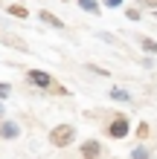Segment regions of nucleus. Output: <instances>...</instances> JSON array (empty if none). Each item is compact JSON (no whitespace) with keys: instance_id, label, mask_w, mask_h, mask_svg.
<instances>
[{"instance_id":"1","label":"nucleus","mask_w":157,"mask_h":159,"mask_svg":"<svg viewBox=\"0 0 157 159\" xmlns=\"http://www.w3.org/2000/svg\"><path fill=\"white\" fill-rule=\"evenodd\" d=\"M47 139H50L52 148H70L73 142H76V127L67 125V121H61V125L50 127V136Z\"/></svg>"},{"instance_id":"2","label":"nucleus","mask_w":157,"mask_h":159,"mask_svg":"<svg viewBox=\"0 0 157 159\" xmlns=\"http://www.w3.org/2000/svg\"><path fill=\"white\" fill-rule=\"evenodd\" d=\"M128 133H131V121H128V116H116L108 125V136L110 139H125Z\"/></svg>"},{"instance_id":"3","label":"nucleus","mask_w":157,"mask_h":159,"mask_svg":"<svg viewBox=\"0 0 157 159\" xmlns=\"http://www.w3.org/2000/svg\"><path fill=\"white\" fill-rule=\"evenodd\" d=\"M26 81H29V84H35V87H41V90H50L52 87V75H50V72H44V70H29V72H26Z\"/></svg>"},{"instance_id":"4","label":"nucleus","mask_w":157,"mask_h":159,"mask_svg":"<svg viewBox=\"0 0 157 159\" xmlns=\"http://www.w3.org/2000/svg\"><path fill=\"white\" fill-rule=\"evenodd\" d=\"M79 153H81V159H102V145L96 139H87V142H81Z\"/></svg>"},{"instance_id":"5","label":"nucleus","mask_w":157,"mask_h":159,"mask_svg":"<svg viewBox=\"0 0 157 159\" xmlns=\"http://www.w3.org/2000/svg\"><path fill=\"white\" fill-rule=\"evenodd\" d=\"M17 136H21V125H17V121H12V119L0 121V139L12 142V139H17Z\"/></svg>"},{"instance_id":"6","label":"nucleus","mask_w":157,"mask_h":159,"mask_svg":"<svg viewBox=\"0 0 157 159\" xmlns=\"http://www.w3.org/2000/svg\"><path fill=\"white\" fill-rule=\"evenodd\" d=\"M38 20H44L47 26H52V29H64V20H61L58 15H52L50 9H41V12H38Z\"/></svg>"},{"instance_id":"7","label":"nucleus","mask_w":157,"mask_h":159,"mask_svg":"<svg viewBox=\"0 0 157 159\" xmlns=\"http://www.w3.org/2000/svg\"><path fill=\"white\" fill-rule=\"evenodd\" d=\"M3 43H6V46H12V49H17V52H26V49H29L23 38H17V35H9V32H3Z\"/></svg>"},{"instance_id":"8","label":"nucleus","mask_w":157,"mask_h":159,"mask_svg":"<svg viewBox=\"0 0 157 159\" xmlns=\"http://www.w3.org/2000/svg\"><path fill=\"white\" fill-rule=\"evenodd\" d=\"M6 15L21 17V20H29V9H26L23 3H9V6H6Z\"/></svg>"},{"instance_id":"9","label":"nucleus","mask_w":157,"mask_h":159,"mask_svg":"<svg viewBox=\"0 0 157 159\" xmlns=\"http://www.w3.org/2000/svg\"><path fill=\"white\" fill-rule=\"evenodd\" d=\"M76 3H79V9H81V12H87V15H102V6H99V0H76Z\"/></svg>"},{"instance_id":"10","label":"nucleus","mask_w":157,"mask_h":159,"mask_svg":"<svg viewBox=\"0 0 157 159\" xmlns=\"http://www.w3.org/2000/svg\"><path fill=\"white\" fill-rule=\"evenodd\" d=\"M131 159H151V151L145 145H137L134 151H131Z\"/></svg>"},{"instance_id":"11","label":"nucleus","mask_w":157,"mask_h":159,"mask_svg":"<svg viewBox=\"0 0 157 159\" xmlns=\"http://www.w3.org/2000/svg\"><path fill=\"white\" fill-rule=\"evenodd\" d=\"M140 46H143V52H149V55L157 52V41L154 38H140Z\"/></svg>"},{"instance_id":"12","label":"nucleus","mask_w":157,"mask_h":159,"mask_svg":"<svg viewBox=\"0 0 157 159\" xmlns=\"http://www.w3.org/2000/svg\"><path fill=\"white\" fill-rule=\"evenodd\" d=\"M110 98H114V101H131V93H128V90L114 87V90H110Z\"/></svg>"},{"instance_id":"13","label":"nucleus","mask_w":157,"mask_h":159,"mask_svg":"<svg viewBox=\"0 0 157 159\" xmlns=\"http://www.w3.org/2000/svg\"><path fill=\"white\" fill-rule=\"evenodd\" d=\"M96 38L105 41V43H110V46H119V38H116L114 32H96Z\"/></svg>"},{"instance_id":"14","label":"nucleus","mask_w":157,"mask_h":159,"mask_svg":"<svg viewBox=\"0 0 157 159\" xmlns=\"http://www.w3.org/2000/svg\"><path fill=\"white\" fill-rule=\"evenodd\" d=\"M125 17H128V20H134V23H137V20L143 17V9H140V6H128V9H125Z\"/></svg>"},{"instance_id":"15","label":"nucleus","mask_w":157,"mask_h":159,"mask_svg":"<svg viewBox=\"0 0 157 159\" xmlns=\"http://www.w3.org/2000/svg\"><path fill=\"white\" fill-rule=\"evenodd\" d=\"M149 121H140V125H137V139H149Z\"/></svg>"},{"instance_id":"16","label":"nucleus","mask_w":157,"mask_h":159,"mask_svg":"<svg viewBox=\"0 0 157 159\" xmlns=\"http://www.w3.org/2000/svg\"><path fill=\"white\" fill-rule=\"evenodd\" d=\"M134 3L140 6V9H149V12H154V9H157V0H134Z\"/></svg>"},{"instance_id":"17","label":"nucleus","mask_w":157,"mask_h":159,"mask_svg":"<svg viewBox=\"0 0 157 159\" xmlns=\"http://www.w3.org/2000/svg\"><path fill=\"white\" fill-rule=\"evenodd\" d=\"M9 93H12V84H9V81H0V101L9 98Z\"/></svg>"},{"instance_id":"18","label":"nucleus","mask_w":157,"mask_h":159,"mask_svg":"<svg viewBox=\"0 0 157 159\" xmlns=\"http://www.w3.org/2000/svg\"><path fill=\"white\" fill-rule=\"evenodd\" d=\"M50 93H55V96H67V93H70V90H64V87H61V84H52V87H50Z\"/></svg>"},{"instance_id":"19","label":"nucleus","mask_w":157,"mask_h":159,"mask_svg":"<svg viewBox=\"0 0 157 159\" xmlns=\"http://www.w3.org/2000/svg\"><path fill=\"white\" fill-rule=\"evenodd\" d=\"M87 70H90V72H96V75H108V70H102V67H96V64H87Z\"/></svg>"},{"instance_id":"20","label":"nucleus","mask_w":157,"mask_h":159,"mask_svg":"<svg viewBox=\"0 0 157 159\" xmlns=\"http://www.w3.org/2000/svg\"><path fill=\"white\" fill-rule=\"evenodd\" d=\"M122 3H125V0H105L108 9H122Z\"/></svg>"},{"instance_id":"21","label":"nucleus","mask_w":157,"mask_h":159,"mask_svg":"<svg viewBox=\"0 0 157 159\" xmlns=\"http://www.w3.org/2000/svg\"><path fill=\"white\" fill-rule=\"evenodd\" d=\"M3 113H6V110H3V101H0V121H3Z\"/></svg>"},{"instance_id":"22","label":"nucleus","mask_w":157,"mask_h":159,"mask_svg":"<svg viewBox=\"0 0 157 159\" xmlns=\"http://www.w3.org/2000/svg\"><path fill=\"white\" fill-rule=\"evenodd\" d=\"M64 3H70V0H64Z\"/></svg>"}]
</instances>
